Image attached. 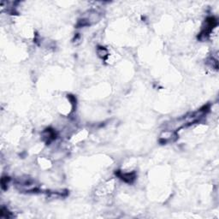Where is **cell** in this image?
<instances>
[{"mask_svg": "<svg viewBox=\"0 0 219 219\" xmlns=\"http://www.w3.org/2000/svg\"><path fill=\"white\" fill-rule=\"evenodd\" d=\"M117 176L122 179V181L128 182V183H132L133 181H135V178H136V175L135 172L131 173H122V172H117Z\"/></svg>", "mask_w": 219, "mask_h": 219, "instance_id": "1", "label": "cell"}, {"mask_svg": "<svg viewBox=\"0 0 219 219\" xmlns=\"http://www.w3.org/2000/svg\"><path fill=\"white\" fill-rule=\"evenodd\" d=\"M97 53L98 57H100L101 58H106L108 57V51L106 50L105 47L98 46L97 49Z\"/></svg>", "mask_w": 219, "mask_h": 219, "instance_id": "3", "label": "cell"}, {"mask_svg": "<svg viewBox=\"0 0 219 219\" xmlns=\"http://www.w3.org/2000/svg\"><path fill=\"white\" fill-rule=\"evenodd\" d=\"M43 136L46 139L47 142L49 143V142H51L52 141L53 139H56V133H55L54 130H52L51 128H47L46 130L43 132Z\"/></svg>", "mask_w": 219, "mask_h": 219, "instance_id": "2", "label": "cell"}, {"mask_svg": "<svg viewBox=\"0 0 219 219\" xmlns=\"http://www.w3.org/2000/svg\"><path fill=\"white\" fill-rule=\"evenodd\" d=\"M1 217H5V218H9V217H12V214H11V212H9L6 208L3 207V208L1 209Z\"/></svg>", "mask_w": 219, "mask_h": 219, "instance_id": "4", "label": "cell"}]
</instances>
